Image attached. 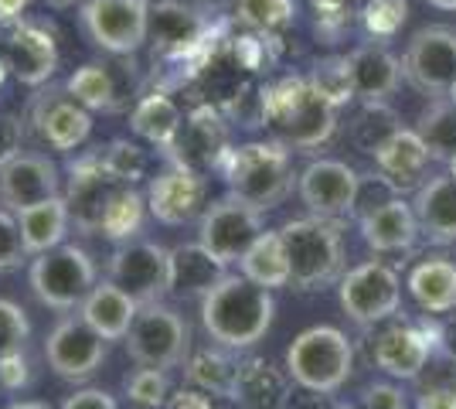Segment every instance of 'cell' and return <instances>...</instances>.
<instances>
[{
	"label": "cell",
	"mask_w": 456,
	"mask_h": 409,
	"mask_svg": "<svg viewBox=\"0 0 456 409\" xmlns=\"http://www.w3.org/2000/svg\"><path fill=\"white\" fill-rule=\"evenodd\" d=\"M314 11H317V18H330V14H344L347 7H351V0H306Z\"/></svg>",
	"instance_id": "cell-53"
},
{
	"label": "cell",
	"mask_w": 456,
	"mask_h": 409,
	"mask_svg": "<svg viewBox=\"0 0 456 409\" xmlns=\"http://www.w3.org/2000/svg\"><path fill=\"white\" fill-rule=\"evenodd\" d=\"M273 317H276L273 290L256 287L242 273L222 276L201 297V328L215 345L228 351L256 348L273 328Z\"/></svg>",
	"instance_id": "cell-2"
},
{
	"label": "cell",
	"mask_w": 456,
	"mask_h": 409,
	"mask_svg": "<svg viewBox=\"0 0 456 409\" xmlns=\"http://www.w3.org/2000/svg\"><path fill=\"white\" fill-rule=\"evenodd\" d=\"M416 134L426 140L433 160H450L456 154V106L450 96L429 99L426 113L419 117Z\"/></svg>",
	"instance_id": "cell-37"
},
{
	"label": "cell",
	"mask_w": 456,
	"mask_h": 409,
	"mask_svg": "<svg viewBox=\"0 0 456 409\" xmlns=\"http://www.w3.org/2000/svg\"><path fill=\"white\" fill-rule=\"evenodd\" d=\"M358 229L371 253H409L422 235L412 201H405L402 195L385 198L381 205H371L368 212H362Z\"/></svg>",
	"instance_id": "cell-21"
},
{
	"label": "cell",
	"mask_w": 456,
	"mask_h": 409,
	"mask_svg": "<svg viewBox=\"0 0 456 409\" xmlns=\"http://www.w3.org/2000/svg\"><path fill=\"white\" fill-rule=\"evenodd\" d=\"M123 341H126V355L140 369H181L191 355L188 321H184V314H177L164 300L143 304Z\"/></svg>",
	"instance_id": "cell-6"
},
{
	"label": "cell",
	"mask_w": 456,
	"mask_h": 409,
	"mask_svg": "<svg viewBox=\"0 0 456 409\" xmlns=\"http://www.w3.org/2000/svg\"><path fill=\"white\" fill-rule=\"evenodd\" d=\"M218 171L225 175L228 195L242 198L259 212H269L286 201L300 177L293 175L289 147H283L280 140H248L232 147Z\"/></svg>",
	"instance_id": "cell-3"
},
{
	"label": "cell",
	"mask_w": 456,
	"mask_h": 409,
	"mask_svg": "<svg viewBox=\"0 0 456 409\" xmlns=\"http://www.w3.org/2000/svg\"><path fill=\"white\" fill-rule=\"evenodd\" d=\"M24 256L28 253H24V242H20L18 215L0 209V273L18 270Z\"/></svg>",
	"instance_id": "cell-45"
},
{
	"label": "cell",
	"mask_w": 456,
	"mask_h": 409,
	"mask_svg": "<svg viewBox=\"0 0 456 409\" xmlns=\"http://www.w3.org/2000/svg\"><path fill=\"white\" fill-rule=\"evenodd\" d=\"M55 195H61V177L48 154L18 151L0 160V205L7 212L18 215L20 209H31Z\"/></svg>",
	"instance_id": "cell-16"
},
{
	"label": "cell",
	"mask_w": 456,
	"mask_h": 409,
	"mask_svg": "<svg viewBox=\"0 0 456 409\" xmlns=\"http://www.w3.org/2000/svg\"><path fill=\"white\" fill-rule=\"evenodd\" d=\"M31 123L41 134V140L52 147V151H61V154H72L78 151L89 136H93V117L86 106H78L69 93H45V96L35 102V113H31Z\"/></svg>",
	"instance_id": "cell-22"
},
{
	"label": "cell",
	"mask_w": 456,
	"mask_h": 409,
	"mask_svg": "<svg viewBox=\"0 0 456 409\" xmlns=\"http://www.w3.org/2000/svg\"><path fill=\"white\" fill-rule=\"evenodd\" d=\"M110 280L119 290H126L136 304H153L171 293V249L151 239L119 242L110 256Z\"/></svg>",
	"instance_id": "cell-12"
},
{
	"label": "cell",
	"mask_w": 456,
	"mask_h": 409,
	"mask_svg": "<svg viewBox=\"0 0 456 409\" xmlns=\"http://www.w3.org/2000/svg\"><path fill=\"white\" fill-rule=\"evenodd\" d=\"M222 276H228V266L201 242H184L171 249V293L177 297H205Z\"/></svg>",
	"instance_id": "cell-31"
},
{
	"label": "cell",
	"mask_w": 456,
	"mask_h": 409,
	"mask_svg": "<svg viewBox=\"0 0 456 409\" xmlns=\"http://www.w3.org/2000/svg\"><path fill=\"white\" fill-rule=\"evenodd\" d=\"M181 127H184V117H181V106L174 102L167 93H147L134 106L130 113V130H134L140 140H147L151 147H160L171 154L177 136H181Z\"/></svg>",
	"instance_id": "cell-32"
},
{
	"label": "cell",
	"mask_w": 456,
	"mask_h": 409,
	"mask_svg": "<svg viewBox=\"0 0 456 409\" xmlns=\"http://www.w3.org/2000/svg\"><path fill=\"white\" fill-rule=\"evenodd\" d=\"M409 20V0H368L362 7V28L371 41L395 38L402 24Z\"/></svg>",
	"instance_id": "cell-42"
},
{
	"label": "cell",
	"mask_w": 456,
	"mask_h": 409,
	"mask_svg": "<svg viewBox=\"0 0 456 409\" xmlns=\"http://www.w3.org/2000/svg\"><path fill=\"white\" fill-rule=\"evenodd\" d=\"M20 151V123L14 117H0V160Z\"/></svg>",
	"instance_id": "cell-51"
},
{
	"label": "cell",
	"mask_w": 456,
	"mask_h": 409,
	"mask_svg": "<svg viewBox=\"0 0 456 409\" xmlns=\"http://www.w3.org/2000/svg\"><path fill=\"white\" fill-rule=\"evenodd\" d=\"M433 334L426 324H412V321H392L388 328H381L371 341V358L388 379L395 382H416L426 372L429 358H433Z\"/></svg>",
	"instance_id": "cell-18"
},
{
	"label": "cell",
	"mask_w": 456,
	"mask_h": 409,
	"mask_svg": "<svg viewBox=\"0 0 456 409\" xmlns=\"http://www.w3.org/2000/svg\"><path fill=\"white\" fill-rule=\"evenodd\" d=\"M263 235V212L235 195L215 198L198 218V242L225 266L239 263Z\"/></svg>",
	"instance_id": "cell-11"
},
{
	"label": "cell",
	"mask_w": 456,
	"mask_h": 409,
	"mask_svg": "<svg viewBox=\"0 0 456 409\" xmlns=\"http://www.w3.org/2000/svg\"><path fill=\"white\" fill-rule=\"evenodd\" d=\"M136 311H140V304H136L130 293L119 290L113 280H102V283H95L93 290H89V297L82 300L78 317H82L95 334H102L106 341H123L126 331H130V324H134Z\"/></svg>",
	"instance_id": "cell-27"
},
{
	"label": "cell",
	"mask_w": 456,
	"mask_h": 409,
	"mask_svg": "<svg viewBox=\"0 0 456 409\" xmlns=\"http://www.w3.org/2000/svg\"><path fill=\"white\" fill-rule=\"evenodd\" d=\"M102 157V168L110 171V175L119 181V184H136V181H143L147 177V168H151V157L147 151L134 143V140H110L106 143V151H99Z\"/></svg>",
	"instance_id": "cell-41"
},
{
	"label": "cell",
	"mask_w": 456,
	"mask_h": 409,
	"mask_svg": "<svg viewBox=\"0 0 456 409\" xmlns=\"http://www.w3.org/2000/svg\"><path fill=\"white\" fill-rule=\"evenodd\" d=\"M7 72L18 78L20 86L38 89L58 69V41L48 24L41 20H18L7 35Z\"/></svg>",
	"instance_id": "cell-19"
},
{
	"label": "cell",
	"mask_w": 456,
	"mask_h": 409,
	"mask_svg": "<svg viewBox=\"0 0 456 409\" xmlns=\"http://www.w3.org/2000/svg\"><path fill=\"white\" fill-rule=\"evenodd\" d=\"M306 82L314 86V93L321 99H327L334 110L347 106L354 99V86H351V65H347V55H330V59H321Z\"/></svg>",
	"instance_id": "cell-40"
},
{
	"label": "cell",
	"mask_w": 456,
	"mask_h": 409,
	"mask_svg": "<svg viewBox=\"0 0 456 409\" xmlns=\"http://www.w3.org/2000/svg\"><path fill=\"white\" fill-rule=\"evenodd\" d=\"M126 399L143 409H164L171 399V375L160 369H136L123 382Z\"/></svg>",
	"instance_id": "cell-43"
},
{
	"label": "cell",
	"mask_w": 456,
	"mask_h": 409,
	"mask_svg": "<svg viewBox=\"0 0 456 409\" xmlns=\"http://www.w3.org/2000/svg\"><path fill=\"white\" fill-rule=\"evenodd\" d=\"M239 365L232 358V351L215 345V348H201L191 351L188 362H184V379H188L191 389H201L208 396H218V399H232V389H235V379H239Z\"/></svg>",
	"instance_id": "cell-34"
},
{
	"label": "cell",
	"mask_w": 456,
	"mask_h": 409,
	"mask_svg": "<svg viewBox=\"0 0 456 409\" xmlns=\"http://www.w3.org/2000/svg\"><path fill=\"white\" fill-rule=\"evenodd\" d=\"M297 0H235V20L246 24L252 35H283L297 24Z\"/></svg>",
	"instance_id": "cell-38"
},
{
	"label": "cell",
	"mask_w": 456,
	"mask_h": 409,
	"mask_svg": "<svg viewBox=\"0 0 456 409\" xmlns=\"http://www.w3.org/2000/svg\"><path fill=\"white\" fill-rule=\"evenodd\" d=\"M371 157H375L379 175L385 177L399 195L405 188L419 184V177L426 175V168H429V160H433L426 140H422L416 130H409V127H402L399 134L388 136Z\"/></svg>",
	"instance_id": "cell-26"
},
{
	"label": "cell",
	"mask_w": 456,
	"mask_h": 409,
	"mask_svg": "<svg viewBox=\"0 0 456 409\" xmlns=\"http://www.w3.org/2000/svg\"><path fill=\"white\" fill-rule=\"evenodd\" d=\"M334 409H354V406H334Z\"/></svg>",
	"instance_id": "cell-60"
},
{
	"label": "cell",
	"mask_w": 456,
	"mask_h": 409,
	"mask_svg": "<svg viewBox=\"0 0 456 409\" xmlns=\"http://www.w3.org/2000/svg\"><path fill=\"white\" fill-rule=\"evenodd\" d=\"M283 246L289 256V283L297 290H323L341 283L344 276V235L341 225L330 218H289L283 229Z\"/></svg>",
	"instance_id": "cell-4"
},
{
	"label": "cell",
	"mask_w": 456,
	"mask_h": 409,
	"mask_svg": "<svg viewBox=\"0 0 456 409\" xmlns=\"http://www.w3.org/2000/svg\"><path fill=\"white\" fill-rule=\"evenodd\" d=\"M151 38L160 55H188L205 41V18L184 0L151 4Z\"/></svg>",
	"instance_id": "cell-25"
},
{
	"label": "cell",
	"mask_w": 456,
	"mask_h": 409,
	"mask_svg": "<svg viewBox=\"0 0 456 409\" xmlns=\"http://www.w3.org/2000/svg\"><path fill=\"white\" fill-rule=\"evenodd\" d=\"M4 409H52L48 403H38V399H14V403H7Z\"/></svg>",
	"instance_id": "cell-54"
},
{
	"label": "cell",
	"mask_w": 456,
	"mask_h": 409,
	"mask_svg": "<svg viewBox=\"0 0 456 409\" xmlns=\"http://www.w3.org/2000/svg\"><path fill=\"white\" fill-rule=\"evenodd\" d=\"M61 409H116V399L106 389H78L61 403Z\"/></svg>",
	"instance_id": "cell-50"
},
{
	"label": "cell",
	"mask_w": 456,
	"mask_h": 409,
	"mask_svg": "<svg viewBox=\"0 0 456 409\" xmlns=\"http://www.w3.org/2000/svg\"><path fill=\"white\" fill-rule=\"evenodd\" d=\"M28 283L45 307L69 314L82 307V300L89 297V290L99 280H95L93 256L82 246L61 242L55 249L35 256V263L28 270Z\"/></svg>",
	"instance_id": "cell-7"
},
{
	"label": "cell",
	"mask_w": 456,
	"mask_h": 409,
	"mask_svg": "<svg viewBox=\"0 0 456 409\" xmlns=\"http://www.w3.org/2000/svg\"><path fill=\"white\" fill-rule=\"evenodd\" d=\"M419 233L433 246H453L456 242V177L433 175L416 188L412 198Z\"/></svg>",
	"instance_id": "cell-24"
},
{
	"label": "cell",
	"mask_w": 456,
	"mask_h": 409,
	"mask_svg": "<svg viewBox=\"0 0 456 409\" xmlns=\"http://www.w3.org/2000/svg\"><path fill=\"white\" fill-rule=\"evenodd\" d=\"M110 355V341L95 334L82 317H61L55 328L45 338V358L48 369L65 382H86L93 379L99 365Z\"/></svg>",
	"instance_id": "cell-14"
},
{
	"label": "cell",
	"mask_w": 456,
	"mask_h": 409,
	"mask_svg": "<svg viewBox=\"0 0 456 409\" xmlns=\"http://www.w3.org/2000/svg\"><path fill=\"white\" fill-rule=\"evenodd\" d=\"M4 76H7V61L0 59V82H4Z\"/></svg>",
	"instance_id": "cell-58"
},
{
	"label": "cell",
	"mask_w": 456,
	"mask_h": 409,
	"mask_svg": "<svg viewBox=\"0 0 456 409\" xmlns=\"http://www.w3.org/2000/svg\"><path fill=\"white\" fill-rule=\"evenodd\" d=\"M402 130L399 113L388 102H362V110L351 119V143L362 154H375L392 134Z\"/></svg>",
	"instance_id": "cell-39"
},
{
	"label": "cell",
	"mask_w": 456,
	"mask_h": 409,
	"mask_svg": "<svg viewBox=\"0 0 456 409\" xmlns=\"http://www.w3.org/2000/svg\"><path fill=\"white\" fill-rule=\"evenodd\" d=\"M297 195L306 205V212L317 218L341 222L344 215L358 212L362 198V175L338 157H317L310 160L297 177Z\"/></svg>",
	"instance_id": "cell-13"
},
{
	"label": "cell",
	"mask_w": 456,
	"mask_h": 409,
	"mask_svg": "<svg viewBox=\"0 0 456 409\" xmlns=\"http://www.w3.org/2000/svg\"><path fill=\"white\" fill-rule=\"evenodd\" d=\"M119 188L106 168H102V157L99 151L76 157L69 164V184H65V205H69V218H72V229L82 235H99L102 229V215L113 192Z\"/></svg>",
	"instance_id": "cell-15"
},
{
	"label": "cell",
	"mask_w": 456,
	"mask_h": 409,
	"mask_svg": "<svg viewBox=\"0 0 456 409\" xmlns=\"http://www.w3.org/2000/svg\"><path fill=\"white\" fill-rule=\"evenodd\" d=\"M426 4L436 11H446V14H456V0H426Z\"/></svg>",
	"instance_id": "cell-56"
},
{
	"label": "cell",
	"mask_w": 456,
	"mask_h": 409,
	"mask_svg": "<svg viewBox=\"0 0 456 409\" xmlns=\"http://www.w3.org/2000/svg\"><path fill=\"white\" fill-rule=\"evenodd\" d=\"M405 287L419 307L433 317L456 311V263L446 256H429L412 266Z\"/></svg>",
	"instance_id": "cell-29"
},
{
	"label": "cell",
	"mask_w": 456,
	"mask_h": 409,
	"mask_svg": "<svg viewBox=\"0 0 456 409\" xmlns=\"http://www.w3.org/2000/svg\"><path fill=\"white\" fill-rule=\"evenodd\" d=\"M259 119L289 151L314 154L338 130V110L314 93L306 76H283L259 89Z\"/></svg>",
	"instance_id": "cell-1"
},
{
	"label": "cell",
	"mask_w": 456,
	"mask_h": 409,
	"mask_svg": "<svg viewBox=\"0 0 456 409\" xmlns=\"http://www.w3.org/2000/svg\"><path fill=\"white\" fill-rule=\"evenodd\" d=\"M31 0H0V24H18Z\"/></svg>",
	"instance_id": "cell-52"
},
{
	"label": "cell",
	"mask_w": 456,
	"mask_h": 409,
	"mask_svg": "<svg viewBox=\"0 0 456 409\" xmlns=\"http://www.w3.org/2000/svg\"><path fill=\"white\" fill-rule=\"evenodd\" d=\"M31 382V365H28V351L24 355H7L0 358V386L7 392H18Z\"/></svg>",
	"instance_id": "cell-47"
},
{
	"label": "cell",
	"mask_w": 456,
	"mask_h": 409,
	"mask_svg": "<svg viewBox=\"0 0 456 409\" xmlns=\"http://www.w3.org/2000/svg\"><path fill=\"white\" fill-rule=\"evenodd\" d=\"M405 82L429 99L450 96L456 82V28L426 24L409 38L402 55Z\"/></svg>",
	"instance_id": "cell-10"
},
{
	"label": "cell",
	"mask_w": 456,
	"mask_h": 409,
	"mask_svg": "<svg viewBox=\"0 0 456 409\" xmlns=\"http://www.w3.org/2000/svg\"><path fill=\"white\" fill-rule=\"evenodd\" d=\"M450 99H453V106H456V82H453V89H450Z\"/></svg>",
	"instance_id": "cell-59"
},
{
	"label": "cell",
	"mask_w": 456,
	"mask_h": 409,
	"mask_svg": "<svg viewBox=\"0 0 456 409\" xmlns=\"http://www.w3.org/2000/svg\"><path fill=\"white\" fill-rule=\"evenodd\" d=\"M18 229H20V242H24V253L28 256H41V253H48V249H55V246H61L69 229H72L65 195L38 201V205H31V209H20Z\"/></svg>",
	"instance_id": "cell-30"
},
{
	"label": "cell",
	"mask_w": 456,
	"mask_h": 409,
	"mask_svg": "<svg viewBox=\"0 0 456 409\" xmlns=\"http://www.w3.org/2000/svg\"><path fill=\"white\" fill-rule=\"evenodd\" d=\"M347 65H351L354 99H362V102H388L402 89V82H405L402 59L392 48H385L381 41L358 45L347 55Z\"/></svg>",
	"instance_id": "cell-23"
},
{
	"label": "cell",
	"mask_w": 456,
	"mask_h": 409,
	"mask_svg": "<svg viewBox=\"0 0 456 409\" xmlns=\"http://www.w3.org/2000/svg\"><path fill=\"white\" fill-rule=\"evenodd\" d=\"M446 164H450V175H453V177H456V154H453V157H450V160H446Z\"/></svg>",
	"instance_id": "cell-57"
},
{
	"label": "cell",
	"mask_w": 456,
	"mask_h": 409,
	"mask_svg": "<svg viewBox=\"0 0 456 409\" xmlns=\"http://www.w3.org/2000/svg\"><path fill=\"white\" fill-rule=\"evenodd\" d=\"M65 93L76 99L78 106H86L89 113H116L119 110V93H116L113 76L106 65H95V61H86L82 69L69 76Z\"/></svg>",
	"instance_id": "cell-35"
},
{
	"label": "cell",
	"mask_w": 456,
	"mask_h": 409,
	"mask_svg": "<svg viewBox=\"0 0 456 409\" xmlns=\"http://www.w3.org/2000/svg\"><path fill=\"white\" fill-rule=\"evenodd\" d=\"M289 375L269 365L266 358H248L239 365V379L232 389V403L239 409H286L289 403Z\"/></svg>",
	"instance_id": "cell-28"
},
{
	"label": "cell",
	"mask_w": 456,
	"mask_h": 409,
	"mask_svg": "<svg viewBox=\"0 0 456 409\" xmlns=\"http://www.w3.org/2000/svg\"><path fill=\"white\" fill-rule=\"evenodd\" d=\"M239 273L246 280H252L256 287H263V290H283V287H289V256H286L280 229L276 233H263L248 246V253L239 259Z\"/></svg>",
	"instance_id": "cell-33"
},
{
	"label": "cell",
	"mask_w": 456,
	"mask_h": 409,
	"mask_svg": "<svg viewBox=\"0 0 456 409\" xmlns=\"http://www.w3.org/2000/svg\"><path fill=\"white\" fill-rule=\"evenodd\" d=\"M205 195H208L205 175L191 171L184 164H171L167 171L151 177V184H147V212L160 225L177 229V225H188L194 218H201Z\"/></svg>",
	"instance_id": "cell-17"
},
{
	"label": "cell",
	"mask_w": 456,
	"mask_h": 409,
	"mask_svg": "<svg viewBox=\"0 0 456 409\" xmlns=\"http://www.w3.org/2000/svg\"><path fill=\"white\" fill-rule=\"evenodd\" d=\"M48 7H55V11H69V7H82L86 0H45Z\"/></svg>",
	"instance_id": "cell-55"
},
{
	"label": "cell",
	"mask_w": 456,
	"mask_h": 409,
	"mask_svg": "<svg viewBox=\"0 0 456 409\" xmlns=\"http://www.w3.org/2000/svg\"><path fill=\"white\" fill-rule=\"evenodd\" d=\"M78 24L106 55H134L151 38V0H86Z\"/></svg>",
	"instance_id": "cell-9"
},
{
	"label": "cell",
	"mask_w": 456,
	"mask_h": 409,
	"mask_svg": "<svg viewBox=\"0 0 456 409\" xmlns=\"http://www.w3.org/2000/svg\"><path fill=\"white\" fill-rule=\"evenodd\" d=\"M416 409H456V379L436 382L416 396Z\"/></svg>",
	"instance_id": "cell-49"
},
{
	"label": "cell",
	"mask_w": 456,
	"mask_h": 409,
	"mask_svg": "<svg viewBox=\"0 0 456 409\" xmlns=\"http://www.w3.org/2000/svg\"><path fill=\"white\" fill-rule=\"evenodd\" d=\"M358 409H409V396L399 382H368L362 389Z\"/></svg>",
	"instance_id": "cell-46"
},
{
	"label": "cell",
	"mask_w": 456,
	"mask_h": 409,
	"mask_svg": "<svg viewBox=\"0 0 456 409\" xmlns=\"http://www.w3.org/2000/svg\"><path fill=\"white\" fill-rule=\"evenodd\" d=\"M28 338H31V321H28L24 307H18L7 297H0V358L24 355L28 351Z\"/></svg>",
	"instance_id": "cell-44"
},
{
	"label": "cell",
	"mask_w": 456,
	"mask_h": 409,
	"mask_svg": "<svg viewBox=\"0 0 456 409\" xmlns=\"http://www.w3.org/2000/svg\"><path fill=\"white\" fill-rule=\"evenodd\" d=\"M354 372V345L341 328L314 324L300 331L286 348V375L314 396H334Z\"/></svg>",
	"instance_id": "cell-5"
},
{
	"label": "cell",
	"mask_w": 456,
	"mask_h": 409,
	"mask_svg": "<svg viewBox=\"0 0 456 409\" xmlns=\"http://www.w3.org/2000/svg\"><path fill=\"white\" fill-rule=\"evenodd\" d=\"M338 300L347 321H354L358 328H375L402 311V280L381 259H368L362 266L347 270L338 283Z\"/></svg>",
	"instance_id": "cell-8"
},
{
	"label": "cell",
	"mask_w": 456,
	"mask_h": 409,
	"mask_svg": "<svg viewBox=\"0 0 456 409\" xmlns=\"http://www.w3.org/2000/svg\"><path fill=\"white\" fill-rule=\"evenodd\" d=\"M232 151L228 147V123L225 117L215 110V106H198L184 117V127H181V136L174 143V164H184L191 171L205 175V171H215L222 168L225 154Z\"/></svg>",
	"instance_id": "cell-20"
},
{
	"label": "cell",
	"mask_w": 456,
	"mask_h": 409,
	"mask_svg": "<svg viewBox=\"0 0 456 409\" xmlns=\"http://www.w3.org/2000/svg\"><path fill=\"white\" fill-rule=\"evenodd\" d=\"M143 218H147V195H140L134 184H119L110 198V205H106L99 235H106L116 246L130 242L143 229Z\"/></svg>",
	"instance_id": "cell-36"
},
{
	"label": "cell",
	"mask_w": 456,
	"mask_h": 409,
	"mask_svg": "<svg viewBox=\"0 0 456 409\" xmlns=\"http://www.w3.org/2000/svg\"><path fill=\"white\" fill-rule=\"evenodd\" d=\"M426 328H429V334H433V345H436L439 355L456 365V311L443 314L439 321H429Z\"/></svg>",
	"instance_id": "cell-48"
}]
</instances>
